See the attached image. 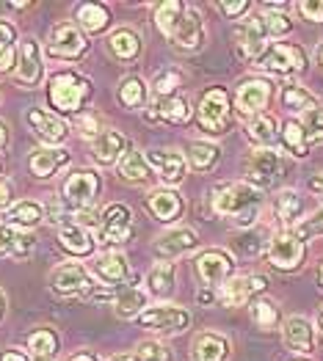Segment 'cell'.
<instances>
[{"label": "cell", "instance_id": "6da1fadb", "mask_svg": "<svg viewBox=\"0 0 323 361\" xmlns=\"http://www.w3.org/2000/svg\"><path fill=\"white\" fill-rule=\"evenodd\" d=\"M155 23L160 33L180 50H199L205 44V23L199 11L182 0H169L160 3L155 11Z\"/></svg>", "mask_w": 323, "mask_h": 361}, {"label": "cell", "instance_id": "7a4b0ae2", "mask_svg": "<svg viewBox=\"0 0 323 361\" xmlns=\"http://www.w3.org/2000/svg\"><path fill=\"white\" fill-rule=\"evenodd\" d=\"M210 207L216 215L233 221L240 229L254 226L257 212L263 207V190L252 188L249 182H221L210 193Z\"/></svg>", "mask_w": 323, "mask_h": 361}, {"label": "cell", "instance_id": "3957f363", "mask_svg": "<svg viewBox=\"0 0 323 361\" xmlns=\"http://www.w3.org/2000/svg\"><path fill=\"white\" fill-rule=\"evenodd\" d=\"M252 66L263 69L274 78H295V75H301L307 69V53L301 47H295V44L271 42Z\"/></svg>", "mask_w": 323, "mask_h": 361}, {"label": "cell", "instance_id": "277c9868", "mask_svg": "<svg viewBox=\"0 0 323 361\" xmlns=\"http://www.w3.org/2000/svg\"><path fill=\"white\" fill-rule=\"evenodd\" d=\"M196 121L207 135H224L233 127V102L224 89H210L202 94L199 108H196Z\"/></svg>", "mask_w": 323, "mask_h": 361}, {"label": "cell", "instance_id": "5b68a950", "mask_svg": "<svg viewBox=\"0 0 323 361\" xmlns=\"http://www.w3.org/2000/svg\"><path fill=\"white\" fill-rule=\"evenodd\" d=\"M47 94H50L53 108H59L64 114H75L78 108H83V102L91 94V86H88L86 78H81L75 72H59L50 78Z\"/></svg>", "mask_w": 323, "mask_h": 361}, {"label": "cell", "instance_id": "8992f818", "mask_svg": "<svg viewBox=\"0 0 323 361\" xmlns=\"http://www.w3.org/2000/svg\"><path fill=\"white\" fill-rule=\"evenodd\" d=\"M139 323L141 329L158 336H177L191 326V312H185L182 306H175V303H155L139 314Z\"/></svg>", "mask_w": 323, "mask_h": 361}, {"label": "cell", "instance_id": "52a82bcc", "mask_svg": "<svg viewBox=\"0 0 323 361\" xmlns=\"http://www.w3.org/2000/svg\"><path fill=\"white\" fill-rule=\"evenodd\" d=\"M50 290L56 295H64V298H94L97 284L83 265L66 262L50 273Z\"/></svg>", "mask_w": 323, "mask_h": 361}, {"label": "cell", "instance_id": "ba28073f", "mask_svg": "<svg viewBox=\"0 0 323 361\" xmlns=\"http://www.w3.org/2000/svg\"><path fill=\"white\" fill-rule=\"evenodd\" d=\"M136 232V218H133V210L124 207V204H111L105 207L102 215H100V226H97V243L114 248V245H122L133 238Z\"/></svg>", "mask_w": 323, "mask_h": 361}, {"label": "cell", "instance_id": "9c48e42d", "mask_svg": "<svg viewBox=\"0 0 323 361\" xmlns=\"http://www.w3.org/2000/svg\"><path fill=\"white\" fill-rule=\"evenodd\" d=\"M285 171V160L276 149H254L246 160V182L257 190L274 188Z\"/></svg>", "mask_w": 323, "mask_h": 361}, {"label": "cell", "instance_id": "30bf717a", "mask_svg": "<svg viewBox=\"0 0 323 361\" xmlns=\"http://www.w3.org/2000/svg\"><path fill=\"white\" fill-rule=\"evenodd\" d=\"M199 245V235L191 226H172L169 232L158 235L152 243V254L158 257V262H175L177 257L191 254Z\"/></svg>", "mask_w": 323, "mask_h": 361}, {"label": "cell", "instance_id": "8fae6325", "mask_svg": "<svg viewBox=\"0 0 323 361\" xmlns=\"http://www.w3.org/2000/svg\"><path fill=\"white\" fill-rule=\"evenodd\" d=\"M265 254L276 271H295L298 265H304L307 248H304V240H298L293 232H282V235L271 238Z\"/></svg>", "mask_w": 323, "mask_h": 361}, {"label": "cell", "instance_id": "7c38bea8", "mask_svg": "<svg viewBox=\"0 0 323 361\" xmlns=\"http://www.w3.org/2000/svg\"><path fill=\"white\" fill-rule=\"evenodd\" d=\"M268 287V279L260 273H249V276H230L218 290V301L224 306H243V303L254 301L257 293H263Z\"/></svg>", "mask_w": 323, "mask_h": 361}, {"label": "cell", "instance_id": "4fadbf2b", "mask_svg": "<svg viewBox=\"0 0 323 361\" xmlns=\"http://www.w3.org/2000/svg\"><path fill=\"white\" fill-rule=\"evenodd\" d=\"M194 265H196V276L202 279V284L210 287V290H218V287L233 276V271H235L233 257H230L227 251H221V248L202 251Z\"/></svg>", "mask_w": 323, "mask_h": 361}, {"label": "cell", "instance_id": "5bb4252c", "mask_svg": "<svg viewBox=\"0 0 323 361\" xmlns=\"http://www.w3.org/2000/svg\"><path fill=\"white\" fill-rule=\"evenodd\" d=\"M144 157H147L149 169L160 177L163 185L175 188V185H180V182L185 180L188 160H185V154L180 149H149Z\"/></svg>", "mask_w": 323, "mask_h": 361}, {"label": "cell", "instance_id": "9a60e30c", "mask_svg": "<svg viewBox=\"0 0 323 361\" xmlns=\"http://www.w3.org/2000/svg\"><path fill=\"white\" fill-rule=\"evenodd\" d=\"M268 44L271 42H268V33L263 28L260 14L252 17V20H246V23H240L235 28V50L246 63H254Z\"/></svg>", "mask_w": 323, "mask_h": 361}, {"label": "cell", "instance_id": "2e32d148", "mask_svg": "<svg viewBox=\"0 0 323 361\" xmlns=\"http://www.w3.org/2000/svg\"><path fill=\"white\" fill-rule=\"evenodd\" d=\"M88 42L86 36L81 33L78 25L72 23H61L50 30V39H47V53L56 56V59H81L86 53Z\"/></svg>", "mask_w": 323, "mask_h": 361}, {"label": "cell", "instance_id": "e0dca14e", "mask_svg": "<svg viewBox=\"0 0 323 361\" xmlns=\"http://www.w3.org/2000/svg\"><path fill=\"white\" fill-rule=\"evenodd\" d=\"M97 190H100V177L94 171H88V169L75 171V174H69V180L64 182V202L75 212L86 210V207H91Z\"/></svg>", "mask_w": 323, "mask_h": 361}, {"label": "cell", "instance_id": "ac0fdd59", "mask_svg": "<svg viewBox=\"0 0 323 361\" xmlns=\"http://www.w3.org/2000/svg\"><path fill=\"white\" fill-rule=\"evenodd\" d=\"M271 97H274V89H271L268 80H260V78H257V80H246L235 94L237 114H243V116H249V119L260 116L265 108H268Z\"/></svg>", "mask_w": 323, "mask_h": 361}, {"label": "cell", "instance_id": "d6986e66", "mask_svg": "<svg viewBox=\"0 0 323 361\" xmlns=\"http://www.w3.org/2000/svg\"><path fill=\"white\" fill-rule=\"evenodd\" d=\"M144 119L152 124H185L191 119V108L182 97H160V99H152L144 114Z\"/></svg>", "mask_w": 323, "mask_h": 361}, {"label": "cell", "instance_id": "ffe728a7", "mask_svg": "<svg viewBox=\"0 0 323 361\" xmlns=\"http://www.w3.org/2000/svg\"><path fill=\"white\" fill-rule=\"evenodd\" d=\"M17 80L23 86H36L42 80V53L36 39H23L17 50Z\"/></svg>", "mask_w": 323, "mask_h": 361}, {"label": "cell", "instance_id": "44dd1931", "mask_svg": "<svg viewBox=\"0 0 323 361\" xmlns=\"http://www.w3.org/2000/svg\"><path fill=\"white\" fill-rule=\"evenodd\" d=\"M94 276L105 287H122V281H127V276H130V262H127L124 254L108 251V254L94 259Z\"/></svg>", "mask_w": 323, "mask_h": 361}, {"label": "cell", "instance_id": "7402d4cb", "mask_svg": "<svg viewBox=\"0 0 323 361\" xmlns=\"http://www.w3.org/2000/svg\"><path fill=\"white\" fill-rule=\"evenodd\" d=\"M282 336H285V345L295 350V353H312L315 350V329L307 317H288L285 326H282Z\"/></svg>", "mask_w": 323, "mask_h": 361}, {"label": "cell", "instance_id": "603a6c76", "mask_svg": "<svg viewBox=\"0 0 323 361\" xmlns=\"http://www.w3.org/2000/svg\"><path fill=\"white\" fill-rule=\"evenodd\" d=\"M124 149H130V147H127V138L119 130H100V135L91 141V157L100 166L117 163L119 157L124 154Z\"/></svg>", "mask_w": 323, "mask_h": 361}, {"label": "cell", "instance_id": "cb8c5ba5", "mask_svg": "<svg viewBox=\"0 0 323 361\" xmlns=\"http://www.w3.org/2000/svg\"><path fill=\"white\" fill-rule=\"evenodd\" d=\"M147 207H149V212H152L158 221H163V224H175L177 218L182 215V210H185V204H182L180 193H175L172 188L152 190V193H149V199H147Z\"/></svg>", "mask_w": 323, "mask_h": 361}, {"label": "cell", "instance_id": "d4e9b609", "mask_svg": "<svg viewBox=\"0 0 323 361\" xmlns=\"http://www.w3.org/2000/svg\"><path fill=\"white\" fill-rule=\"evenodd\" d=\"M28 124H30V130H33L42 141H47V144H61V141L66 138V133H69L66 124H64L59 116L42 111V108H30Z\"/></svg>", "mask_w": 323, "mask_h": 361}, {"label": "cell", "instance_id": "484cf974", "mask_svg": "<svg viewBox=\"0 0 323 361\" xmlns=\"http://www.w3.org/2000/svg\"><path fill=\"white\" fill-rule=\"evenodd\" d=\"M117 169H119V177L124 182H130V185H147L152 180V169H149L144 152L133 149V147L117 160Z\"/></svg>", "mask_w": 323, "mask_h": 361}, {"label": "cell", "instance_id": "4316f807", "mask_svg": "<svg viewBox=\"0 0 323 361\" xmlns=\"http://www.w3.org/2000/svg\"><path fill=\"white\" fill-rule=\"evenodd\" d=\"M66 163H69V152L61 149V147H45V149H36L30 154V171L39 180L53 177Z\"/></svg>", "mask_w": 323, "mask_h": 361}, {"label": "cell", "instance_id": "83f0119b", "mask_svg": "<svg viewBox=\"0 0 323 361\" xmlns=\"http://www.w3.org/2000/svg\"><path fill=\"white\" fill-rule=\"evenodd\" d=\"M45 221V207L39 202H17L14 207L3 212V226H14L28 232L33 226H39Z\"/></svg>", "mask_w": 323, "mask_h": 361}, {"label": "cell", "instance_id": "f1b7e54d", "mask_svg": "<svg viewBox=\"0 0 323 361\" xmlns=\"http://www.w3.org/2000/svg\"><path fill=\"white\" fill-rule=\"evenodd\" d=\"M114 309H117L119 317H124V320L139 317L147 309V290H141L136 284L117 287V293H114Z\"/></svg>", "mask_w": 323, "mask_h": 361}, {"label": "cell", "instance_id": "f546056e", "mask_svg": "<svg viewBox=\"0 0 323 361\" xmlns=\"http://www.w3.org/2000/svg\"><path fill=\"white\" fill-rule=\"evenodd\" d=\"M246 138L254 144V149H274V144L279 141V130H276V119L260 114L254 119L246 121Z\"/></svg>", "mask_w": 323, "mask_h": 361}, {"label": "cell", "instance_id": "4dcf8cb0", "mask_svg": "<svg viewBox=\"0 0 323 361\" xmlns=\"http://www.w3.org/2000/svg\"><path fill=\"white\" fill-rule=\"evenodd\" d=\"M33 248H36V238L30 232L0 224V257H28Z\"/></svg>", "mask_w": 323, "mask_h": 361}, {"label": "cell", "instance_id": "1f68e13d", "mask_svg": "<svg viewBox=\"0 0 323 361\" xmlns=\"http://www.w3.org/2000/svg\"><path fill=\"white\" fill-rule=\"evenodd\" d=\"M59 240H61V248L64 251H69L72 257H88L91 251H94V238H91V232L83 229L81 224H66V226H61L59 232Z\"/></svg>", "mask_w": 323, "mask_h": 361}, {"label": "cell", "instance_id": "d6a6232c", "mask_svg": "<svg viewBox=\"0 0 323 361\" xmlns=\"http://www.w3.org/2000/svg\"><path fill=\"white\" fill-rule=\"evenodd\" d=\"M274 212H276V218H279L282 226H295V224L301 221V212H304V199H301V193L293 190V188L279 190L276 199H274Z\"/></svg>", "mask_w": 323, "mask_h": 361}, {"label": "cell", "instance_id": "836d02e7", "mask_svg": "<svg viewBox=\"0 0 323 361\" xmlns=\"http://www.w3.org/2000/svg\"><path fill=\"white\" fill-rule=\"evenodd\" d=\"M108 50H111L114 59L133 61V59H139V53H141V39H139L136 30L119 28L108 36Z\"/></svg>", "mask_w": 323, "mask_h": 361}, {"label": "cell", "instance_id": "e575fe53", "mask_svg": "<svg viewBox=\"0 0 323 361\" xmlns=\"http://www.w3.org/2000/svg\"><path fill=\"white\" fill-rule=\"evenodd\" d=\"M175 290V268L172 262H155L147 273V293L155 298H166Z\"/></svg>", "mask_w": 323, "mask_h": 361}, {"label": "cell", "instance_id": "d590c367", "mask_svg": "<svg viewBox=\"0 0 323 361\" xmlns=\"http://www.w3.org/2000/svg\"><path fill=\"white\" fill-rule=\"evenodd\" d=\"M194 356H196V361H227V356H230V342L224 336H218V334H202L196 339Z\"/></svg>", "mask_w": 323, "mask_h": 361}, {"label": "cell", "instance_id": "8d00e7d4", "mask_svg": "<svg viewBox=\"0 0 323 361\" xmlns=\"http://www.w3.org/2000/svg\"><path fill=\"white\" fill-rule=\"evenodd\" d=\"M268 243H271V238H268V232H265V229L249 226V229H243L235 240H233V251L246 254V257H257V254L268 251Z\"/></svg>", "mask_w": 323, "mask_h": 361}, {"label": "cell", "instance_id": "74e56055", "mask_svg": "<svg viewBox=\"0 0 323 361\" xmlns=\"http://www.w3.org/2000/svg\"><path fill=\"white\" fill-rule=\"evenodd\" d=\"M218 157H221V149H218L216 144H210V141H191L188 154H185V160H188L191 169H196V171L213 169V166L218 163Z\"/></svg>", "mask_w": 323, "mask_h": 361}, {"label": "cell", "instance_id": "f35d334b", "mask_svg": "<svg viewBox=\"0 0 323 361\" xmlns=\"http://www.w3.org/2000/svg\"><path fill=\"white\" fill-rule=\"evenodd\" d=\"M108 23H111V14H108V8L100 6V3H86V6L78 8V25L83 30H88V33L105 30Z\"/></svg>", "mask_w": 323, "mask_h": 361}, {"label": "cell", "instance_id": "ab89813d", "mask_svg": "<svg viewBox=\"0 0 323 361\" xmlns=\"http://www.w3.org/2000/svg\"><path fill=\"white\" fill-rule=\"evenodd\" d=\"M28 350L36 361H50L59 350V339L50 329H39L28 336Z\"/></svg>", "mask_w": 323, "mask_h": 361}, {"label": "cell", "instance_id": "60d3db41", "mask_svg": "<svg viewBox=\"0 0 323 361\" xmlns=\"http://www.w3.org/2000/svg\"><path fill=\"white\" fill-rule=\"evenodd\" d=\"M282 105L288 111H293V114H307V111L318 108V99H315V94H310L307 89H301L295 83H288L282 89Z\"/></svg>", "mask_w": 323, "mask_h": 361}, {"label": "cell", "instance_id": "b9f144b4", "mask_svg": "<svg viewBox=\"0 0 323 361\" xmlns=\"http://www.w3.org/2000/svg\"><path fill=\"white\" fill-rule=\"evenodd\" d=\"M282 144H285L288 152H293L295 157H307L310 154V141L304 135V127L295 119L282 121Z\"/></svg>", "mask_w": 323, "mask_h": 361}, {"label": "cell", "instance_id": "7bdbcfd3", "mask_svg": "<svg viewBox=\"0 0 323 361\" xmlns=\"http://www.w3.org/2000/svg\"><path fill=\"white\" fill-rule=\"evenodd\" d=\"M144 99H147V83H144L141 78H124V80L119 83V102H122L124 108L136 111V108L144 105Z\"/></svg>", "mask_w": 323, "mask_h": 361}, {"label": "cell", "instance_id": "ee69618b", "mask_svg": "<svg viewBox=\"0 0 323 361\" xmlns=\"http://www.w3.org/2000/svg\"><path fill=\"white\" fill-rule=\"evenodd\" d=\"M260 20H263V28H265V33H268V39H285V36L293 33L290 17L282 14V11H263Z\"/></svg>", "mask_w": 323, "mask_h": 361}, {"label": "cell", "instance_id": "f6af8a7d", "mask_svg": "<svg viewBox=\"0 0 323 361\" xmlns=\"http://www.w3.org/2000/svg\"><path fill=\"white\" fill-rule=\"evenodd\" d=\"M17 63V33L8 23H0V69H11Z\"/></svg>", "mask_w": 323, "mask_h": 361}, {"label": "cell", "instance_id": "bcb514c9", "mask_svg": "<svg viewBox=\"0 0 323 361\" xmlns=\"http://www.w3.org/2000/svg\"><path fill=\"white\" fill-rule=\"evenodd\" d=\"M252 320H254L260 329L271 331V329L279 323V312H276L274 301H268V298H254V301H252Z\"/></svg>", "mask_w": 323, "mask_h": 361}, {"label": "cell", "instance_id": "7dc6e473", "mask_svg": "<svg viewBox=\"0 0 323 361\" xmlns=\"http://www.w3.org/2000/svg\"><path fill=\"white\" fill-rule=\"evenodd\" d=\"M182 86V75L177 69H166L160 72L155 80H152V91H155V99L160 97H175V91Z\"/></svg>", "mask_w": 323, "mask_h": 361}, {"label": "cell", "instance_id": "c3c4849f", "mask_svg": "<svg viewBox=\"0 0 323 361\" xmlns=\"http://www.w3.org/2000/svg\"><path fill=\"white\" fill-rule=\"evenodd\" d=\"M136 356H139V361H175V353H172V350H169L163 342H158V339L139 342Z\"/></svg>", "mask_w": 323, "mask_h": 361}, {"label": "cell", "instance_id": "681fc988", "mask_svg": "<svg viewBox=\"0 0 323 361\" xmlns=\"http://www.w3.org/2000/svg\"><path fill=\"white\" fill-rule=\"evenodd\" d=\"M298 124L304 127V135H307L310 144L323 141V108H312V111L301 114V121H298Z\"/></svg>", "mask_w": 323, "mask_h": 361}, {"label": "cell", "instance_id": "f907efd6", "mask_svg": "<svg viewBox=\"0 0 323 361\" xmlns=\"http://www.w3.org/2000/svg\"><path fill=\"white\" fill-rule=\"evenodd\" d=\"M293 235L298 240H310V238H323V207L318 212H312L310 218H301L295 224Z\"/></svg>", "mask_w": 323, "mask_h": 361}, {"label": "cell", "instance_id": "816d5d0a", "mask_svg": "<svg viewBox=\"0 0 323 361\" xmlns=\"http://www.w3.org/2000/svg\"><path fill=\"white\" fill-rule=\"evenodd\" d=\"M298 14H304V20L310 23H323V0H301L295 3Z\"/></svg>", "mask_w": 323, "mask_h": 361}, {"label": "cell", "instance_id": "f5cc1de1", "mask_svg": "<svg viewBox=\"0 0 323 361\" xmlns=\"http://www.w3.org/2000/svg\"><path fill=\"white\" fill-rule=\"evenodd\" d=\"M75 127L81 130V135H86V138H91V141L100 135V124H97V119H94L91 114H83V116H78V119H75Z\"/></svg>", "mask_w": 323, "mask_h": 361}, {"label": "cell", "instance_id": "db71d44e", "mask_svg": "<svg viewBox=\"0 0 323 361\" xmlns=\"http://www.w3.org/2000/svg\"><path fill=\"white\" fill-rule=\"evenodd\" d=\"M216 6H218V11H221V14H227L230 20H237L243 11H249V6H252V3H249V0H235V3L221 0V3H216Z\"/></svg>", "mask_w": 323, "mask_h": 361}, {"label": "cell", "instance_id": "11a10c76", "mask_svg": "<svg viewBox=\"0 0 323 361\" xmlns=\"http://www.w3.org/2000/svg\"><path fill=\"white\" fill-rule=\"evenodd\" d=\"M307 188H310V190H312V193H315V196L323 202V171H321V174H315V177H310Z\"/></svg>", "mask_w": 323, "mask_h": 361}, {"label": "cell", "instance_id": "9f6ffc18", "mask_svg": "<svg viewBox=\"0 0 323 361\" xmlns=\"http://www.w3.org/2000/svg\"><path fill=\"white\" fill-rule=\"evenodd\" d=\"M0 361H28V356L20 353V350H6V353L0 356Z\"/></svg>", "mask_w": 323, "mask_h": 361}, {"label": "cell", "instance_id": "6f0895ef", "mask_svg": "<svg viewBox=\"0 0 323 361\" xmlns=\"http://www.w3.org/2000/svg\"><path fill=\"white\" fill-rule=\"evenodd\" d=\"M11 202V188L6 182H0V207H6Z\"/></svg>", "mask_w": 323, "mask_h": 361}, {"label": "cell", "instance_id": "680465c9", "mask_svg": "<svg viewBox=\"0 0 323 361\" xmlns=\"http://www.w3.org/2000/svg\"><path fill=\"white\" fill-rule=\"evenodd\" d=\"M6 144H8V130H6V124L0 121V154L6 149Z\"/></svg>", "mask_w": 323, "mask_h": 361}, {"label": "cell", "instance_id": "91938a15", "mask_svg": "<svg viewBox=\"0 0 323 361\" xmlns=\"http://www.w3.org/2000/svg\"><path fill=\"white\" fill-rule=\"evenodd\" d=\"M108 361H139L136 353H119V356H111Z\"/></svg>", "mask_w": 323, "mask_h": 361}, {"label": "cell", "instance_id": "94428289", "mask_svg": "<svg viewBox=\"0 0 323 361\" xmlns=\"http://www.w3.org/2000/svg\"><path fill=\"white\" fill-rule=\"evenodd\" d=\"M6 317V293L0 290V320Z\"/></svg>", "mask_w": 323, "mask_h": 361}, {"label": "cell", "instance_id": "6125c7cd", "mask_svg": "<svg viewBox=\"0 0 323 361\" xmlns=\"http://www.w3.org/2000/svg\"><path fill=\"white\" fill-rule=\"evenodd\" d=\"M315 61H318V63L323 66V42L318 44V50H315Z\"/></svg>", "mask_w": 323, "mask_h": 361}, {"label": "cell", "instance_id": "be15d7a7", "mask_svg": "<svg viewBox=\"0 0 323 361\" xmlns=\"http://www.w3.org/2000/svg\"><path fill=\"white\" fill-rule=\"evenodd\" d=\"M69 361H97V359H91V356H86V353H81V356H75V359H69Z\"/></svg>", "mask_w": 323, "mask_h": 361}, {"label": "cell", "instance_id": "e7e4bbea", "mask_svg": "<svg viewBox=\"0 0 323 361\" xmlns=\"http://www.w3.org/2000/svg\"><path fill=\"white\" fill-rule=\"evenodd\" d=\"M321 284H323V265H321Z\"/></svg>", "mask_w": 323, "mask_h": 361}, {"label": "cell", "instance_id": "03108f58", "mask_svg": "<svg viewBox=\"0 0 323 361\" xmlns=\"http://www.w3.org/2000/svg\"><path fill=\"white\" fill-rule=\"evenodd\" d=\"M0 171H3V157H0Z\"/></svg>", "mask_w": 323, "mask_h": 361}, {"label": "cell", "instance_id": "003e7915", "mask_svg": "<svg viewBox=\"0 0 323 361\" xmlns=\"http://www.w3.org/2000/svg\"><path fill=\"white\" fill-rule=\"evenodd\" d=\"M321 329H323V312H321Z\"/></svg>", "mask_w": 323, "mask_h": 361}]
</instances>
